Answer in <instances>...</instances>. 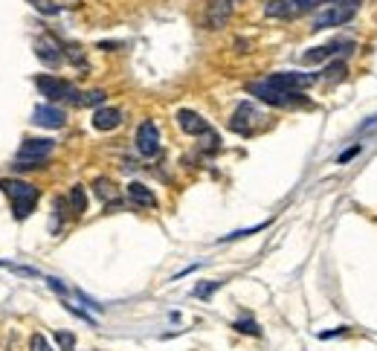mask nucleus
I'll list each match as a JSON object with an SVG mask.
<instances>
[{
	"instance_id": "26",
	"label": "nucleus",
	"mask_w": 377,
	"mask_h": 351,
	"mask_svg": "<svg viewBox=\"0 0 377 351\" xmlns=\"http://www.w3.org/2000/svg\"><path fill=\"white\" fill-rule=\"evenodd\" d=\"M29 351H53L50 343H47L44 334H32L29 337Z\"/></svg>"
},
{
	"instance_id": "11",
	"label": "nucleus",
	"mask_w": 377,
	"mask_h": 351,
	"mask_svg": "<svg viewBox=\"0 0 377 351\" xmlns=\"http://www.w3.org/2000/svg\"><path fill=\"white\" fill-rule=\"evenodd\" d=\"M229 15H233V0H209L203 24H206V29H221L229 21Z\"/></svg>"
},
{
	"instance_id": "28",
	"label": "nucleus",
	"mask_w": 377,
	"mask_h": 351,
	"mask_svg": "<svg viewBox=\"0 0 377 351\" xmlns=\"http://www.w3.org/2000/svg\"><path fill=\"white\" fill-rule=\"evenodd\" d=\"M325 76H331V78H342V76H346V64H342V61H334L331 67L325 70Z\"/></svg>"
},
{
	"instance_id": "18",
	"label": "nucleus",
	"mask_w": 377,
	"mask_h": 351,
	"mask_svg": "<svg viewBox=\"0 0 377 351\" xmlns=\"http://www.w3.org/2000/svg\"><path fill=\"white\" fill-rule=\"evenodd\" d=\"M337 50H340V41L325 44V46H314V50H308V53L302 55V61H305V64H319V61H325V58H331Z\"/></svg>"
},
{
	"instance_id": "10",
	"label": "nucleus",
	"mask_w": 377,
	"mask_h": 351,
	"mask_svg": "<svg viewBox=\"0 0 377 351\" xmlns=\"http://www.w3.org/2000/svg\"><path fill=\"white\" fill-rule=\"evenodd\" d=\"M32 122L41 125V128H50V131H56V128H64V122H67V114H64L58 105H38L35 110H32Z\"/></svg>"
},
{
	"instance_id": "12",
	"label": "nucleus",
	"mask_w": 377,
	"mask_h": 351,
	"mask_svg": "<svg viewBox=\"0 0 377 351\" xmlns=\"http://www.w3.org/2000/svg\"><path fill=\"white\" fill-rule=\"evenodd\" d=\"M177 125L183 128L186 134H192V137H203V134H209V131H212L209 122H206L201 114H194V110H189V108L177 110Z\"/></svg>"
},
{
	"instance_id": "27",
	"label": "nucleus",
	"mask_w": 377,
	"mask_h": 351,
	"mask_svg": "<svg viewBox=\"0 0 377 351\" xmlns=\"http://www.w3.org/2000/svg\"><path fill=\"white\" fill-rule=\"evenodd\" d=\"M317 3H322V0H293V6H296V15H305V12H310Z\"/></svg>"
},
{
	"instance_id": "30",
	"label": "nucleus",
	"mask_w": 377,
	"mask_h": 351,
	"mask_svg": "<svg viewBox=\"0 0 377 351\" xmlns=\"http://www.w3.org/2000/svg\"><path fill=\"white\" fill-rule=\"evenodd\" d=\"M357 151H360V148H351V151H346V154H342V157H340V163H349V160H351V157H354Z\"/></svg>"
},
{
	"instance_id": "23",
	"label": "nucleus",
	"mask_w": 377,
	"mask_h": 351,
	"mask_svg": "<svg viewBox=\"0 0 377 351\" xmlns=\"http://www.w3.org/2000/svg\"><path fill=\"white\" fill-rule=\"evenodd\" d=\"M238 334H250V337H261V328L255 325V319H238V323L233 325Z\"/></svg>"
},
{
	"instance_id": "21",
	"label": "nucleus",
	"mask_w": 377,
	"mask_h": 351,
	"mask_svg": "<svg viewBox=\"0 0 377 351\" xmlns=\"http://www.w3.org/2000/svg\"><path fill=\"white\" fill-rule=\"evenodd\" d=\"M265 227H270V221H265V223H255V227H247V230H235V232L224 235L221 241H238V238H247V235H255V232H261Z\"/></svg>"
},
{
	"instance_id": "7",
	"label": "nucleus",
	"mask_w": 377,
	"mask_h": 351,
	"mask_svg": "<svg viewBox=\"0 0 377 351\" xmlns=\"http://www.w3.org/2000/svg\"><path fill=\"white\" fill-rule=\"evenodd\" d=\"M137 151L142 157H157L160 154V128L151 122V119H145L140 128H137Z\"/></svg>"
},
{
	"instance_id": "16",
	"label": "nucleus",
	"mask_w": 377,
	"mask_h": 351,
	"mask_svg": "<svg viewBox=\"0 0 377 351\" xmlns=\"http://www.w3.org/2000/svg\"><path fill=\"white\" fill-rule=\"evenodd\" d=\"M265 15H267V18H299L293 0H267Z\"/></svg>"
},
{
	"instance_id": "24",
	"label": "nucleus",
	"mask_w": 377,
	"mask_h": 351,
	"mask_svg": "<svg viewBox=\"0 0 377 351\" xmlns=\"http://www.w3.org/2000/svg\"><path fill=\"white\" fill-rule=\"evenodd\" d=\"M32 6H35L41 15H58L61 12V6L58 3H53V0H29Z\"/></svg>"
},
{
	"instance_id": "3",
	"label": "nucleus",
	"mask_w": 377,
	"mask_h": 351,
	"mask_svg": "<svg viewBox=\"0 0 377 351\" xmlns=\"http://www.w3.org/2000/svg\"><path fill=\"white\" fill-rule=\"evenodd\" d=\"M56 148L53 139H24L18 148V160L12 163L15 171H32V169H44Z\"/></svg>"
},
{
	"instance_id": "4",
	"label": "nucleus",
	"mask_w": 377,
	"mask_h": 351,
	"mask_svg": "<svg viewBox=\"0 0 377 351\" xmlns=\"http://www.w3.org/2000/svg\"><path fill=\"white\" fill-rule=\"evenodd\" d=\"M247 93L255 96L258 102H265V105H273V108H293V105H305L302 99V93H285V90H276L270 87L265 78L261 82H250L247 85Z\"/></svg>"
},
{
	"instance_id": "29",
	"label": "nucleus",
	"mask_w": 377,
	"mask_h": 351,
	"mask_svg": "<svg viewBox=\"0 0 377 351\" xmlns=\"http://www.w3.org/2000/svg\"><path fill=\"white\" fill-rule=\"evenodd\" d=\"M47 284H50V291H56V293H61V296H67V287H64V282H58V279H47Z\"/></svg>"
},
{
	"instance_id": "19",
	"label": "nucleus",
	"mask_w": 377,
	"mask_h": 351,
	"mask_svg": "<svg viewBox=\"0 0 377 351\" xmlns=\"http://www.w3.org/2000/svg\"><path fill=\"white\" fill-rule=\"evenodd\" d=\"M61 50H64V58H70L76 67L87 70V58H85V53H81V46H76V44H61Z\"/></svg>"
},
{
	"instance_id": "14",
	"label": "nucleus",
	"mask_w": 377,
	"mask_h": 351,
	"mask_svg": "<svg viewBox=\"0 0 377 351\" xmlns=\"http://www.w3.org/2000/svg\"><path fill=\"white\" fill-rule=\"evenodd\" d=\"M93 191H96V198H99L105 206H119V203H122L119 189L113 186L108 178H96V180H93Z\"/></svg>"
},
{
	"instance_id": "6",
	"label": "nucleus",
	"mask_w": 377,
	"mask_h": 351,
	"mask_svg": "<svg viewBox=\"0 0 377 351\" xmlns=\"http://www.w3.org/2000/svg\"><path fill=\"white\" fill-rule=\"evenodd\" d=\"M265 82L276 90H285V93H302L317 82V73H273Z\"/></svg>"
},
{
	"instance_id": "13",
	"label": "nucleus",
	"mask_w": 377,
	"mask_h": 351,
	"mask_svg": "<svg viewBox=\"0 0 377 351\" xmlns=\"http://www.w3.org/2000/svg\"><path fill=\"white\" fill-rule=\"evenodd\" d=\"M122 125V110L119 108H99L93 114V128L96 131H113Z\"/></svg>"
},
{
	"instance_id": "5",
	"label": "nucleus",
	"mask_w": 377,
	"mask_h": 351,
	"mask_svg": "<svg viewBox=\"0 0 377 351\" xmlns=\"http://www.w3.org/2000/svg\"><path fill=\"white\" fill-rule=\"evenodd\" d=\"M35 87L41 90V96L50 99V105H56V102H76L78 105V99H81V93L70 82L56 78V76H38L35 78Z\"/></svg>"
},
{
	"instance_id": "20",
	"label": "nucleus",
	"mask_w": 377,
	"mask_h": 351,
	"mask_svg": "<svg viewBox=\"0 0 377 351\" xmlns=\"http://www.w3.org/2000/svg\"><path fill=\"white\" fill-rule=\"evenodd\" d=\"M226 282L224 279H212V282H203V284H198V287H194V296H198V299H209L212 293H215V291H221V287H224Z\"/></svg>"
},
{
	"instance_id": "15",
	"label": "nucleus",
	"mask_w": 377,
	"mask_h": 351,
	"mask_svg": "<svg viewBox=\"0 0 377 351\" xmlns=\"http://www.w3.org/2000/svg\"><path fill=\"white\" fill-rule=\"evenodd\" d=\"M128 198H131V203L142 206V209H154L157 206L154 191L149 186H142V183H128Z\"/></svg>"
},
{
	"instance_id": "8",
	"label": "nucleus",
	"mask_w": 377,
	"mask_h": 351,
	"mask_svg": "<svg viewBox=\"0 0 377 351\" xmlns=\"http://www.w3.org/2000/svg\"><path fill=\"white\" fill-rule=\"evenodd\" d=\"M258 110L250 105V102H241L238 108H235V114H233V119H229V128H233L235 134H241V137H250L253 131H255V125H258Z\"/></svg>"
},
{
	"instance_id": "25",
	"label": "nucleus",
	"mask_w": 377,
	"mask_h": 351,
	"mask_svg": "<svg viewBox=\"0 0 377 351\" xmlns=\"http://www.w3.org/2000/svg\"><path fill=\"white\" fill-rule=\"evenodd\" d=\"M56 343L61 345V351H73L76 348V337L70 331H56Z\"/></svg>"
},
{
	"instance_id": "17",
	"label": "nucleus",
	"mask_w": 377,
	"mask_h": 351,
	"mask_svg": "<svg viewBox=\"0 0 377 351\" xmlns=\"http://www.w3.org/2000/svg\"><path fill=\"white\" fill-rule=\"evenodd\" d=\"M67 203H70V212L73 215H85L87 212V191H85V186H73L70 189V195H67Z\"/></svg>"
},
{
	"instance_id": "2",
	"label": "nucleus",
	"mask_w": 377,
	"mask_h": 351,
	"mask_svg": "<svg viewBox=\"0 0 377 351\" xmlns=\"http://www.w3.org/2000/svg\"><path fill=\"white\" fill-rule=\"evenodd\" d=\"M360 9V0H325L322 9H317L314 24L310 29H331V26H342L349 24Z\"/></svg>"
},
{
	"instance_id": "9",
	"label": "nucleus",
	"mask_w": 377,
	"mask_h": 351,
	"mask_svg": "<svg viewBox=\"0 0 377 351\" xmlns=\"http://www.w3.org/2000/svg\"><path fill=\"white\" fill-rule=\"evenodd\" d=\"M32 50H35V55L47 64V67H58V64L64 61L61 41H56L53 35H38L35 44H32Z\"/></svg>"
},
{
	"instance_id": "22",
	"label": "nucleus",
	"mask_w": 377,
	"mask_h": 351,
	"mask_svg": "<svg viewBox=\"0 0 377 351\" xmlns=\"http://www.w3.org/2000/svg\"><path fill=\"white\" fill-rule=\"evenodd\" d=\"M108 99V93L105 90H87V93H81V99H78V105H85V108H90V105H102Z\"/></svg>"
},
{
	"instance_id": "1",
	"label": "nucleus",
	"mask_w": 377,
	"mask_h": 351,
	"mask_svg": "<svg viewBox=\"0 0 377 351\" xmlns=\"http://www.w3.org/2000/svg\"><path fill=\"white\" fill-rule=\"evenodd\" d=\"M0 191H3V195L12 200V212H15V218H18V221L29 218L32 209H35L38 198H41L38 186H32V183H26V180H18V178L0 180Z\"/></svg>"
}]
</instances>
